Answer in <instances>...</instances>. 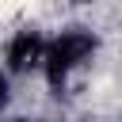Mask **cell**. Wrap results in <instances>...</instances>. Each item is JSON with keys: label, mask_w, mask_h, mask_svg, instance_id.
<instances>
[{"label": "cell", "mask_w": 122, "mask_h": 122, "mask_svg": "<svg viewBox=\"0 0 122 122\" xmlns=\"http://www.w3.org/2000/svg\"><path fill=\"white\" fill-rule=\"evenodd\" d=\"M92 53H95V38H92L88 30H65L61 38H53V42L46 46V57H42L46 84H50L53 92H61L65 80H69V72H72L76 65H84Z\"/></svg>", "instance_id": "obj_1"}, {"label": "cell", "mask_w": 122, "mask_h": 122, "mask_svg": "<svg viewBox=\"0 0 122 122\" xmlns=\"http://www.w3.org/2000/svg\"><path fill=\"white\" fill-rule=\"evenodd\" d=\"M8 69L11 72H27L30 65H42V57H46V42H42V34L38 30H19L11 42H8Z\"/></svg>", "instance_id": "obj_2"}, {"label": "cell", "mask_w": 122, "mask_h": 122, "mask_svg": "<svg viewBox=\"0 0 122 122\" xmlns=\"http://www.w3.org/2000/svg\"><path fill=\"white\" fill-rule=\"evenodd\" d=\"M11 99V80H8V72H0V107Z\"/></svg>", "instance_id": "obj_3"}, {"label": "cell", "mask_w": 122, "mask_h": 122, "mask_svg": "<svg viewBox=\"0 0 122 122\" xmlns=\"http://www.w3.org/2000/svg\"><path fill=\"white\" fill-rule=\"evenodd\" d=\"M11 122H27V118H11Z\"/></svg>", "instance_id": "obj_4"}]
</instances>
